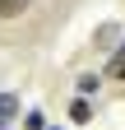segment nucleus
I'll use <instances>...</instances> for the list:
<instances>
[{
    "label": "nucleus",
    "instance_id": "obj_1",
    "mask_svg": "<svg viewBox=\"0 0 125 130\" xmlns=\"http://www.w3.org/2000/svg\"><path fill=\"white\" fill-rule=\"evenodd\" d=\"M14 111H19V98H9V93H5V98H0V130L9 125V116H14Z\"/></svg>",
    "mask_w": 125,
    "mask_h": 130
},
{
    "label": "nucleus",
    "instance_id": "obj_2",
    "mask_svg": "<svg viewBox=\"0 0 125 130\" xmlns=\"http://www.w3.org/2000/svg\"><path fill=\"white\" fill-rule=\"evenodd\" d=\"M70 116L79 121V125H84V121H93V111H88V98H84V93L74 98V107H70Z\"/></svg>",
    "mask_w": 125,
    "mask_h": 130
},
{
    "label": "nucleus",
    "instance_id": "obj_3",
    "mask_svg": "<svg viewBox=\"0 0 125 130\" xmlns=\"http://www.w3.org/2000/svg\"><path fill=\"white\" fill-rule=\"evenodd\" d=\"M23 9H28V0H0V14H5V19H19Z\"/></svg>",
    "mask_w": 125,
    "mask_h": 130
},
{
    "label": "nucleus",
    "instance_id": "obj_4",
    "mask_svg": "<svg viewBox=\"0 0 125 130\" xmlns=\"http://www.w3.org/2000/svg\"><path fill=\"white\" fill-rule=\"evenodd\" d=\"M97 84H102L97 74H84V79H79V93H84V98H88V93H97Z\"/></svg>",
    "mask_w": 125,
    "mask_h": 130
},
{
    "label": "nucleus",
    "instance_id": "obj_5",
    "mask_svg": "<svg viewBox=\"0 0 125 130\" xmlns=\"http://www.w3.org/2000/svg\"><path fill=\"white\" fill-rule=\"evenodd\" d=\"M120 74H125V46L111 56V79H120Z\"/></svg>",
    "mask_w": 125,
    "mask_h": 130
},
{
    "label": "nucleus",
    "instance_id": "obj_6",
    "mask_svg": "<svg viewBox=\"0 0 125 130\" xmlns=\"http://www.w3.org/2000/svg\"><path fill=\"white\" fill-rule=\"evenodd\" d=\"M23 125H28V130H46V121L37 116V111H33V116H23Z\"/></svg>",
    "mask_w": 125,
    "mask_h": 130
},
{
    "label": "nucleus",
    "instance_id": "obj_7",
    "mask_svg": "<svg viewBox=\"0 0 125 130\" xmlns=\"http://www.w3.org/2000/svg\"><path fill=\"white\" fill-rule=\"evenodd\" d=\"M120 79H125V74H120Z\"/></svg>",
    "mask_w": 125,
    "mask_h": 130
}]
</instances>
